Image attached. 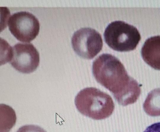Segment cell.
Instances as JSON below:
<instances>
[{"label":"cell","mask_w":160,"mask_h":132,"mask_svg":"<svg viewBox=\"0 0 160 132\" xmlns=\"http://www.w3.org/2000/svg\"><path fill=\"white\" fill-rule=\"evenodd\" d=\"M143 132H160V122L155 123L149 126Z\"/></svg>","instance_id":"10"},{"label":"cell","mask_w":160,"mask_h":132,"mask_svg":"<svg viewBox=\"0 0 160 132\" xmlns=\"http://www.w3.org/2000/svg\"><path fill=\"white\" fill-rule=\"evenodd\" d=\"M9 29L12 35L18 40L29 42L39 33L40 23L33 14L21 11L12 14L8 20Z\"/></svg>","instance_id":"6"},{"label":"cell","mask_w":160,"mask_h":132,"mask_svg":"<svg viewBox=\"0 0 160 132\" xmlns=\"http://www.w3.org/2000/svg\"><path fill=\"white\" fill-rule=\"evenodd\" d=\"M75 104L80 113L95 120L109 117L115 108L111 96L94 87H87L80 91L75 97Z\"/></svg>","instance_id":"2"},{"label":"cell","mask_w":160,"mask_h":132,"mask_svg":"<svg viewBox=\"0 0 160 132\" xmlns=\"http://www.w3.org/2000/svg\"><path fill=\"white\" fill-rule=\"evenodd\" d=\"M104 36L105 42L110 47L122 52L135 49L141 39L135 27L120 20L110 23L105 30Z\"/></svg>","instance_id":"3"},{"label":"cell","mask_w":160,"mask_h":132,"mask_svg":"<svg viewBox=\"0 0 160 132\" xmlns=\"http://www.w3.org/2000/svg\"><path fill=\"white\" fill-rule=\"evenodd\" d=\"M141 53L147 64L155 70H160V36L147 39L141 48Z\"/></svg>","instance_id":"7"},{"label":"cell","mask_w":160,"mask_h":132,"mask_svg":"<svg viewBox=\"0 0 160 132\" xmlns=\"http://www.w3.org/2000/svg\"><path fill=\"white\" fill-rule=\"evenodd\" d=\"M39 60L38 51L31 43L18 42L8 50V62L22 73L35 71L39 65Z\"/></svg>","instance_id":"4"},{"label":"cell","mask_w":160,"mask_h":132,"mask_svg":"<svg viewBox=\"0 0 160 132\" xmlns=\"http://www.w3.org/2000/svg\"><path fill=\"white\" fill-rule=\"evenodd\" d=\"M143 108L150 116H160V88L155 89L148 93L143 104Z\"/></svg>","instance_id":"8"},{"label":"cell","mask_w":160,"mask_h":132,"mask_svg":"<svg viewBox=\"0 0 160 132\" xmlns=\"http://www.w3.org/2000/svg\"><path fill=\"white\" fill-rule=\"evenodd\" d=\"M92 73L96 81L109 90L120 105L126 106L138 98L141 93L137 81L129 76L116 57L103 53L93 61Z\"/></svg>","instance_id":"1"},{"label":"cell","mask_w":160,"mask_h":132,"mask_svg":"<svg viewBox=\"0 0 160 132\" xmlns=\"http://www.w3.org/2000/svg\"><path fill=\"white\" fill-rule=\"evenodd\" d=\"M72 47L79 56L85 59L93 58L101 50L103 41L99 32L88 27L76 31L71 39Z\"/></svg>","instance_id":"5"},{"label":"cell","mask_w":160,"mask_h":132,"mask_svg":"<svg viewBox=\"0 0 160 132\" xmlns=\"http://www.w3.org/2000/svg\"><path fill=\"white\" fill-rule=\"evenodd\" d=\"M16 132H47L43 129L36 125H29L23 126Z\"/></svg>","instance_id":"9"}]
</instances>
